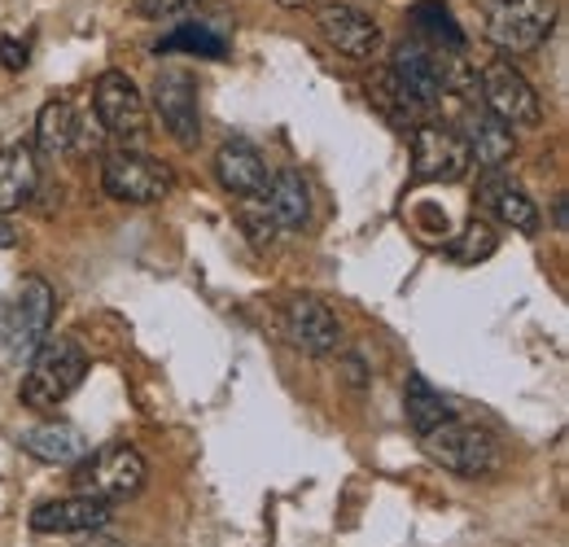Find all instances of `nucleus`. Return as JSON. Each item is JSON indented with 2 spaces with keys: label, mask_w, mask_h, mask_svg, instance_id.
<instances>
[{
  "label": "nucleus",
  "mask_w": 569,
  "mask_h": 547,
  "mask_svg": "<svg viewBox=\"0 0 569 547\" xmlns=\"http://www.w3.org/2000/svg\"><path fill=\"white\" fill-rule=\"evenodd\" d=\"M83 372H88V355H83V346L74 342V338H44L40 350L27 359V377H22V404L31 411H53L58 404H67L74 390H79V381H83Z\"/></svg>",
  "instance_id": "f257e3e1"
},
{
  "label": "nucleus",
  "mask_w": 569,
  "mask_h": 547,
  "mask_svg": "<svg viewBox=\"0 0 569 547\" xmlns=\"http://www.w3.org/2000/svg\"><path fill=\"white\" fill-rule=\"evenodd\" d=\"M53 325V289L40 276H27L13 302H0V359L22 364L31 359Z\"/></svg>",
  "instance_id": "f03ea898"
},
{
  "label": "nucleus",
  "mask_w": 569,
  "mask_h": 547,
  "mask_svg": "<svg viewBox=\"0 0 569 547\" xmlns=\"http://www.w3.org/2000/svg\"><path fill=\"white\" fill-rule=\"evenodd\" d=\"M421 447L433 465H442L447 474H460V478H487L499 469L496 438L469 420H456V416L421 434Z\"/></svg>",
  "instance_id": "7ed1b4c3"
},
{
  "label": "nucleus",
  "mask_w": 569,
  "mask_h": 547,
  "mask_svg": "<svg viewBox=\"0 0 569 547\" xmlns=\"http://www.w3.org/2000/svg\"><path fill=\"white\" fill-rule=\"evenodd\" d=\"M552 0H482V31L503 53H530L552 31Z\"/></svg>",
  "instance_id": "20e7f679"
},
{
  "label": "nucleus",
  "mask_w": 569,
  "mask_h": 547,
  "mask_svg": "<svg viewBox=\"0 0 569 547\" xmlns=\"http://www.w3.org/2000/svg\"><path fill=\"white\" fill-rule=\"evenodd\" d=\"M74 481H79V495H92L101 504H114V499H128V495H137L144 486V460L137 447L110 442V447L88 451L74 465Z\"/></svg>",
  "instance_id": "39448f33"
},
{
  "label": "nucleus",
  "mask_w": 569,
  "mask_h": 547,
  "mask_svg": "<svg viewBox=\"0 0 569 547\" xmlns=\"http://www.w3.org/2000/svg\"><path fill=\"white\" fill-rule=\"evenodd\" d=\"M101 185H106V193L119 198V202L149 206V202H162V198L176 189V176H171L167 162H158V158H149V153L119 149V153L106 158Z\"/></svg>",
  "instance_id": "423d86ee"
},
{
  "label": "nucleus",
  "mask_w": 569,
  "mask_h": 547,
  "mask_svg": "<svg viewBox=\"0 0 569 547\" xmlns=\"http://www.w3.org/2000/svg\"><path fill=\"white\" fill-rule=\"evenodd\" d=\"M478 88H482V92H478L482 106L496 115L503 128H539V119H543L539 92H535V83L512 67V62H491V67H482Z\"/></svg>",
  "instance_id": "0eeeda50"
},
{
  "label": "nucleus",
  "mask_w": 569,
  "mask_h": 547,
  "mask_svg": "<svg viewBox=\"0 0 569 547\" xmlns=\"http://www.w3.org/2000/svg\"><path fill=\"white\" fill-rule=\"evenodd\" d=\"M92 106H97L101 128L114 140L137 145L149 132V106H144L141 88L132 83V74H123V70H106L92 83Z\"/></svg>",
  "instance_id": "6e6552de"
},
{
  "label": "nucleus",
  "mask_w": 569,
  "mask_h": 547,
  "mask_svg": "<svg viewBox=\"0 0 569 547\" xmlns=\"http://www.w3.org/2000/svg\"><path fill=\"white\" fill-rule=\"evenodd\" d=\"M153 110L176 145L193 149L202 140V106H198V79L189 70L167 67L153 79Z\"/></svg>",
  "instance_id": "1a4fd4ad"
},
{
  "label": "nucleus",
  "mask_w": 569,
  "mask_h": 547,
  "mask_svg": "<svg viewBox=\"0 0 569 547\" xmlns=\"http://www.w3.org/2000/svg\"><path fill=\"white\" fill-rule=\"evenodd\" d=\"M456 53H438L421 40H403L390 58V79L403 88L412 106H433L447 97V62Z\"/></svg>",
  "instance_id": "9d476101"
},
{
  "label": "nucleus",
  "mask_w": 569,
  "mask_h": 547,
  "mask_svg": "<svg viewBox=\"0 0 569 547\" xmlns=\"http://www.w3.org/2000/svg\"><path fill=\"white\" fill-rule=\"evenodd\" d=\"M469 167H473V158H469V145H465L460 132L433 128V123L412 132V176L417 180H426V185H456V180L469 176Z\"/></svg>",
  "instance_id": "9b49d317"
},
{
  "label": "nucleus",
  "mask_w": 569,
  "mask_h": 547,
  "mask_svg": "<svg viewBox=\"0 0 569 547\" xmlns=\"http://www.w3.org/2000/svg\"><path fill=\"white\" fill-rule=\"evenodd\" d=\"M316 22H320V36L338 49V53H347L351 62H372L377 58V49H381V27L356 9V4H320L316 9Z\"/></svg>",
  "instance_id": "f8f14e48"
},
{
  "label": "nucleus",
  "mask_w": 569,
  "mask_h": 547,
  "mask_svg": "<svg viewBox=\"0 0 569 547\" xmlns=\"http://www.w3.org/2000/svg\"><path fill=\"white\" fill-rule=\"evenodd\" d=\"M214 176H219V185H223L232 198H241V202L268 198V189H272V171H268L263 153H259L254 145H246V140H228V145L214 153Z\"/></svg>",
  "instance_id": "ddd939ff"
},
{
  "label": "nucleus",
  "mask_w": 569,
  "mask_h": 547,
  "mask_svg": "<svg viewBox=\"0 0 569 547\" xmlns=\"http://www.w3.org/2000/svg\"><path fill=\"white\" fill-rule=\"evenodd\" d=\"M284 338L307 355H329L342 338V329H338V316L320 298L302 294V298H289L284 307Z\"/></svg>",
  "instance_id": "4468645a"
},
{
  "label": "nucleus",
  "mask_w": 569,
  "mask_h": 547,
  "mask_svg": "<svg viewBox=\"0 0 569 547\" xmlns=\"http://www.w3.org/2000/svg\"><path fill=\"white\" fill-rule=\"evenodd\" d=\"M110 521V504L92 499V495H71V499H49L31 513V530L36 535H83Z\"/></svg>",
  "instance_id": "2eb2a0df"
},
{
  "label": "nucleus",
  "mask_w": 569,
  "mask_h": 547,
  "mask_svg": "<svg viewBox=\"0 0 569 547\" xmlns=\"http://www.w3.org/2000/svg\"><path fill=\"white\" fill-rule=\"evenodd\" d=\"M18 442H22L27 456H36L44 465H79L92 451L88 438H83V429H74L67 420H40V425L22 429Z\"/></svg>",
  "instance_id": "dca6fc26"
},
{
  "label": "nucleus",
  "mask_w": 569,
  "mask_h": 547,
  "mask_svg": "<svg viewBox=\"0 0 569 547\" xmlns=\"http://www.w3.org/2000/svg\"><path fill=\"white\" fill-rule=\"evenodd\" d=\"M478 202L487 206L499 223H508V228H517V232H535V228H539L535 202H530L526 189H521L512 176H503V171H487V180L478 185Z\"/></svg>",
  "instance_id": "f3484780"
},
{
  "label": "nucleus",
  "mask_w": 569,
  "mask_h": 547,
  "mask_svg": "<svg viewBox=\"0 0 569 547\" xmlns=\"http://www.w3.org/2000/svg\"><path fill=\"white\" fill-rule=\"evenodd\" d=\"M465 145H469V158L478 167H487V171H499L517 153L512 128H503L491 110H469V119H465Z\"/></svg>",
  "instance_id": "a211bd4d"
},
{
  "label": "nucleus",
  "mask_w": 569,
  "mask_h": 547,
  "mask_svg": "<svg viewBox=\"0 0 569 547\" xmlns=\"http://www.w3.org/2000/svg\"><path fill=\"white\" fill-rule=\"evenodd\" d=\"M40 185V162L31 153V145H9L0 149V215L18 210L36 198Z\"/></svg>",
  "instance_id": "6ab92c4d"
},
{
  "label": "nucleus",
  "mask_w": 569,
  "mask_h": 547,
  "mask_svg": "<svg viewBox=\"0 0 569 547\" xmlns=\"http://www.w3.org/2000/svg\"><path fill=\"white\" fill-rule=\"evenodd\" d=\"M268 210L277 219V228H302L307 215H311V193H307V180L298 171H281L272 176V189H268Z\"/></svg>",
  "instance_id": "aec40b11"
},
{
  "label": "nucleus",
  "mask_w": 569,
  "mask_h": 547,
  "mask_svg": "<svg viewBox=\"0 0 569 547\" xmlns=\"http://www.w3.org/2000/svg\"><path fill=\"white\" fill-rule=\"evenodd\" d=\"M74 140H79V115H74L71 101H49L36 119V145L49 153V158H62L71 153Z\"/></svg>",
  "instance_id": "412c9836"
},
{
  "label": "nucleus",
  "mask_w": 569,
  "mask_h": 547,
  "mask_svg": "<svg viewBox=\"0 0 569 547\" xmlns=\"http://www.w3.org/2000/svg\"><path fill=\"white\" fill-rule=\"evenodd\" d=\"M412 22H417V31H421V44L438 49V53H465V31H460L456 18L447 13V4L421 0V4L412 9Z\"/></svg>",
  "instance_id": "4be33fe9"
},
{
  "label": "nucleus",
  "mask_w": 569,
  "mask_h": 547,
  "mask_svg": "<svg viewBox=\"0 0 569 547\" xmlns=\"http://www.w3.org/2000/svg\"><path fill=\"white\" fill-rule=\"evenodd\" d=\"M403 411H408V425H412L417 434H429L433 425L451 420L447 399H442V395L429 386L421 372H412V377H408V386H403Z\"/></svg>",
  "instance_id": "5701e85b"
},
{
  "label": "nucleus",
  "mask_w": 569,
  "mask_h": 547,
  "mask_svg": "<svg viewBox=\"0 0 569 547\" xmlns=\"http://www.w3.org/2000/svg\"><path fill=\"white\" fill-rule=\"evenodd\" d=\"M158 53H198V58H214L219 62L228 53V44H223L219 31L202 27V22H180L171 36L158 40Z\"/></svg>",
  "instance_id": "b1692460"
},
{
  "label": "nucleus",
  "mask_w": 569,
  "mask_h": 547,
  "mask_svg": "<svg viewBox=\"0 0 569 547\" xmlns=\"http://www.w3.org/2000/svg\"><path fill=\"white\" fill-rule=\"evenodd\" d=\"M447 250H451V259H456V263H478V259H491V255H496V232H491L487 223H478V219H473V223L460 232V241H451Z\"/></svg>",
  "instance_id": "393cba45"
},
{
  "label": "nucleus",
  "mask_w": 569,
  "mask_h": 547,
  "mask_svg": "<svg viewBox=\"0 0 569 547\" xmlns=\"http://www.w3.org/2000/svg\"><path fill=\"white\" fill-rule=\"evenodd\" d=\"M372 101H377V106H381V110H386V115H390L395 123H408V119H412V115L421 110V106H412V101L403 97V88H399V83L390 79V70H381V74H377V88H372Z\"/></svg>",
  "instance_id": "a878e982"
},
{
  "label": "nucleus",
  "mask_w": 569,
  "mask_h": 547,
  "mask_svg": "<svg viewBox=\"0 0 569 547\" xmlns=\"http://www.w3.org/2000/svg\"><path fill=\"white\" fill-rule=\"evenodd\" d=\"M241 228L250 232L254 246H272V237H277V219H272V210H268L263 198H254V202L241 206Z\"/></svg>",
  "instance_id": "bb28decb"
},
{
  "label": "nucleus",
  "mask_w": 569,
  "mask_h": 547,
  "mask_svg": "<svg viewBox=\"0 0 569 547\" xmlns=\"http://www.w3.org/2000/svg\"><path fill=\"white\" fill-rule=\"evenodd\" d=\"M193 4H198V0H132L137 13H144V18H162V22H167V18H184Z\"/></svg>",
  "instance_id": "cd10ccee"
},
{
  "label": "nucleus",
  "mask_w": 569,
  "mask_h": 547,
  "mask_svg": "<svg viewBox=\"0 0 569 547\" xmlns=\"http://www.w3.org/2000/svg\"><path fill=\"white\" fill-rule=\"evenodd\" d=\"M0 58H4V67L9 70H22L27 67V44H18V40H0Z\"/></svg>",
  "instance_id": "c85d7f7f"
},
{
  "label": "nucleus",
  "mask_w": 569,
  "mask_h": 547,
  "mask_svg": "<svg viewBox=\"0 0 569 547\" xmlns=\"http://www.w3.org/2000/svg\"><path fill=\"white\" fill-rule=\"evenodd\" d=\"M284 9H302V4H307V0H281Z\"/></svg>",
  "instance_id": "c756f323"
}]
</instances>
